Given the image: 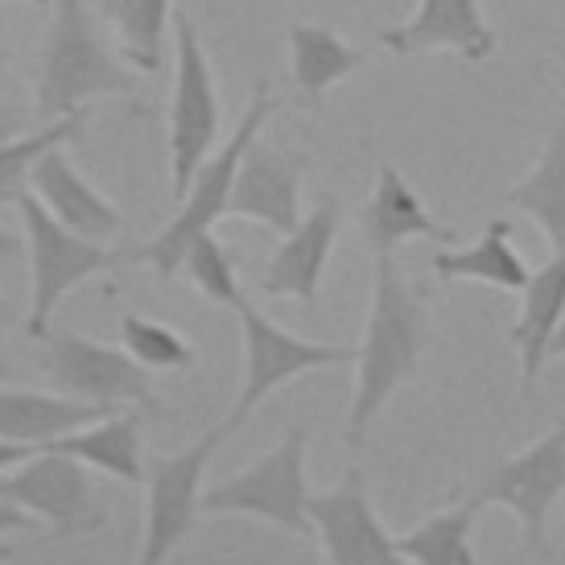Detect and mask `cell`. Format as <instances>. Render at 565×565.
I'll use <instances>...</instances> for the list:
<instances>
[{"label": "cell", "mask_w": 565, "mask_h": 565, "mask_svg": "<svg viewBox=\"0 0 565 565\" xmlns=\"http://www.w3.org/2000/svg\"><path fill=\"white\" fill-rule=\"evenodd\" d=\"M306 516L315 524V536L322 553H327V565H408L396 553L388 529L372 512L367 483H363V475L355 467L330 491L310 495Z\"/></svg>", "instance_id": "cell-12"}, {"label": "cell", "mask_w": 565, "mask_h": 565, "mask_svg": "<svg viewBox=\"0 0 565 565\" xmlns=\"http://www.w3.org/2000/svg\"><path fill=\"white\" fill-rule=\"evenodd\" d=\"M30 529H33L30 512H21L17 503L0 500V533H30Z\"/></svg>", "instance_id": "cell-29"}, {"label": "cell", "mask_w": 565, "mask_h": 565, "mask_svg": "<svg viewBox=\"0 0 565 565\" xmlns=\"http://www.w3.org/2000/svg\"><path fill=\"white\" fill-rule=\"evenodd\" d=\"M38 450L33 446H17V441H4L0 438V475H9L13 467H21L25 458H33Z\"/></svg>", "instance_id": "cell-31"}, {"label": "cell", "mask_w": 565, "mask_h": 565, "mask_svg": "<svg viewBox=\"0 0 565 565\" xmlns=\"http://www.w3.org/2000/svg\"><path fill=\"white\" fill-rule=\"evenodd\" d=\"M87 120H92L87 108L66 111L58 120L33 125V132H21V137L0 145V211H4V206H17L21 194H30V178H33V170H38V161L46 158L50 149H63V145L79 141Z\"/></svg>", "instance_id": "cell-24"}, {"label": "cell", "mask_w": 565, "mask_h": 565, "mask_svg": "<svg viewBox=\"0 0 565 565\" xmlns=\"http://www.w3.org/2000/svg\"><path fill=\"white\" fill-rule=\"evenodd\" d=\"M277 108H281V99L273 95V79L252 83L248 111H244L239 125L232 128L227 145H223L220 153H211V158L194 170L186 194L178 199V215H173L149 244L128 252V260H145V265L158 268L161 277H173V273L182 268V256L190 252V244L199 236H206V232L227 215V199H232V182H236L239 161L248 153V145L256 141L260 125H265Z\"/></svg>", "instance_id": "cell-3"}, {"label": "cell", "mask_w": 565, "mask_h": 565, "mask_svg": "<svg viewBox=\"0 0 565 565\" xmlns=\"http://www.w3.org/2000/svg\"><path fill=\"white\" fill-rule=\"evenodd\" d=\"M173 42H178V66H173V104H170V194L173 203L186 194L194 170L211 158L220 137V95L215 75L206 63V50L190 13L170 17Z\"/></svg>", "instance_id": "cell-7"}, {"label": "cell", "mask_w": 565, "mask_h": 565, "mask_svg": "<svg viewBox=\"0 0 565 565\" xmlns=\"http://www.w3.org/2000/svg\"><path fill=\"white\" fill-rule=\"evenodd\" d=\"M503 203L529 211L550 239V252H565V116L553 128L550 145L533 173L503 194Z\"/></svg>", "instance_id": "cell-23"}, {"label": "cell", "mask_w": 565, "mask_h": 565, "mask_svg": "<svg viewBox=\"0 0 565 565\" xmlns=\"http://www.w3.org/2000/svg\"><path fill=\"white\" fill-rule=\"evenodd\" d=\"M512 232L516 223L512 220H491L479 244L462 252H434L429 268L438 273L441 281H458V277H471V281L495 285V289H508V294H520L529 285V268L512 252Z\"/></svg>", "instance_id": "cell-22"}, {"label": "cell", "mask_w": 565, "mask_h": 565, "mask_svg": "<svg viewBox=\"0 0 565 565\" xmlns=\"http://www.w3.org/2000/svg\"><path fill=\"white\" fill-rule=\"evenodd\" d=\"M306 446H310V429L294 425L277 450H268L260 462H252L248 471L236 479L211 487L199 500L203 516H252L268 520L285 533L315 541V524L306 516L310 503V487H306Z\"/></svg>", "instance_id": "cell-4"}, {"label": "cell", "mask_w": 565, "mask_h": 565, "mask_svg": "<svg viewBox=\"0 0 565 565\" xmlns=\"http://www.w3.org/2000/svg\"><path fill=\"white\" fill-rule=\"evenodd\" d=\"M30 194L63 223L66 232H75L83 239L104 244V239L125 232V215L75 170V161L66 158V145L50 149L46 158L38 161V170L30 178Z\"/></svg>", "instance_id": "cell-15"}, {"label": "cell", "mask_w": 565, "mask_h": 565, "mask_svg": "<svg viewBox=\"0 0 565 565\" xmlns=\"http://www.w3.org/2000/svg\"><path fill=\"white\" fill-rule=\"evenodd\" d=\"M38 343H42V372L58 396L87 401V405L161 413V401L153 396V380L125 347L95 343V339L66 327H50Z\"/></svg>", "instance_id": "cell-5"}, {"label": "cell", "mask_w": 565, "mask_h": 565, "mask_svg": "<svg viewBox=\"0 0 565 565\" xmlns=\"http://www.w3.org/2000/svg\"><path fill=\"white\" fill-rule=\"evenodd\" d=\"M13 87V50L0 46V95Z\"/></svg>", "instance_id": "cell-33"}, {"label": "cell", "mask_w": 565, "mask_h": 565, "mask_svg": "<svg viewBox=\"0 0 565 565\" xmlns=\"http://www.w3.org/2000/svg\"><path fill=\"white\" fill-rule=\"evenodd\" d=\"M33 4H46V0H33Z\"/></svg>", "instance_id": "cell-37"}, {"label": "cell", "mask_w": 565, "mask_h": 565, "mask_svg": "<svg viewBox=\"0 0 565 565\" xmlns=\"http://www.w3.org/2000/svg\"><path fill=\"white\" fill-rule=\"evenodd\" d=\"M21 128H25V108H17V104H4V99H0V145L21 137Z\"/></svg>", "instance_id": "cell-30"}, {"label": "cell", "mask_w": 565, "mask_h": 565, "mask_svg": "<svg viewBox=\"0 0 565 565\" xmlns=\"http://www.w3.org/2000/svg\"><path fill=\"white\" fill-rule=\"evenodd\" d=\"M289 63H294V83L306 95V104L322 108L330 87L347 79L351 71H360L367 54L318 21H294L289 25Z\"/></svg>", "instance_id": "cell-21"}, {"label": "cell", "mask_w": 565, "mask_h": 565, "mask_svg": "<svg viewBox=\"0 0 565 565\" xmlns=\"http://www.w3.org/2000/svg\"><path fill=\"white\" fill-rule=\"evenodd\" d=\"M17 252H21V239H17L13 232L0 223V260H13Z\"/></svg>", "instance_id": "cell-34"}, {"label": "cell", "mask_w": 565, "mask_h": 565, "mask_svg": "<svg viewBox=\"0 0 565 565\" xmlns=\"http://www.w3.org/2000/svg\"><path fill=\"white\" fill-rule=\"evenodd\" d=\"M239 327H244V393L223 417V429L236 434L239 425L252 417V408L260 405L273 388H281L285 380L306 376L315 367H339L355 363V347H330V343H306L289 330L273 327L248 306V298L236 306Z\"/></svg>", "instance_id": "cell-11"}, {"label": "cell", "mask_w": 565, "mask_h": 565, "mask_svg": "<svg viewBox=\"0 0 565 565\" xmlns=\"http://www.w3.org/2000/svg\"><path fill=\"white\" fill-rule=\"evenodd\" d=\"M562 355H565V310H562V322L550 334V347H545V360H562Z\"/></svg>", "instance_id": "cell-32"}, {"label": "cell", "mask_w": 565, "mask_h": 565, "mask_svg": "<svg viewBox=\"0 0 565 565\" xmlns=\"http://www.w3.org/2000/svg\"><path fill=\"white\" fill-rule=\"evenodd\" d=\"M120 343L141 367H161V372H186L194 367V351L178 330L161 327L145 315L120 318Z\"/></svg>", "instance_id": "cell-27"}, {"label": "cell", "mask_w": 565, "mask_h": 565, "mask_svg": "<svg viewBox=\"0 0 565 565\" xmlns=\"http://www.w3.org/2000/svg\"><path fill=\"white\" fill-rule=\"evenodd\" d=\"M111 413H120V405H87V401H71L58 393L0 388V438L42 450V446H54L83 425L104 422Z\"/></svg>", "instance_id": "cell-18"}, {"label": "cell", "mask_w": 565, "mask_h": 565, "mask_svg": "<svg viewBox=\"0 0 565 565\" xmlns=\"http://www.w3.org/2000/svg\"><path fill=\"white\" fill-rule=\"evenodd\" d=\"M483 508L467 495V500L441 512V516H429L425 524H417L413 533L393 536L396 553L413 565H475L471 553V524Z\"/></svg>", "instance_id": "cell-25"}, {"label": "cell", "mask_w": 565, "mask_h": 565, "mask_svg": "<svg viewBox=\"0 0 565 565\" xmlns=\"http://www.w3.org/2000/svg\"><path fill=\"white\" fill-rule=\"evenodd\" d=\"M21 223H25V244H30V281H33V301L25 330L30 339H42L50 330V318L58 310V301L79 289L83 281H92L99 273H111L116 265H125V252H111L95 239H83L75 232H66L63 223L50 215L46 206L33 194L17 199Z\"/></svg>", "instance_id": "cell-6"}, {"label": "cell", "mask_w": 565, "mask_h": 565, "mask_svg": "<svg viewBox=\"0 0 565 565\" xmlns=\"http://www.w3.org/2000/svg\"><path fill=\"white\" fill-rule=\"evenodd\" d=\"M339 227H343V203L334 194H318L310 215L268 256V265L256 277V289L265 298H298L301 306H315Z\"/></svg>", "instance_id": "cell-14"}, {"label": "cell", "mask_w": 565, "mask_h": 565, "mask_svg": "<svg viewBox=\"0 0 565 565\" xmlns=\"http://www.w3.org/2000/svg\"><path fill=\"white\" fill-rule=\"evenodd\" d=\"M310 158L306 153H289L277 145L252 141L244 161L232 182V199H227V220H252L265 223L273 232L289 236L298 227V199H301V173Z\"/></svg>", "instance_id": "cell-13"}, {"label": "cell", "mask_w": 565, "mask_h": 565, "mask_svg": "<svg viewBox=\"0 0 565 565\" xmlns=\"http://www.w3.org/2000/svg\"><path fill=\"white\" fill-rule=\"evenodd\" d=\"M9 557H13V550H9L4 541H0V565H9Z\"/></svg>", "instance_id": "cell-36"}, {"label": "cell", "mask_w": 565, "mask_h": 565, "mask_svg": "<svg viewBox=\"0 0 565 565\" xmlns=\"http://www.w3.org/2000/svg\"><path fill=\"white\" fill-rule=\"evenodd\" d=\"M0 500L17 503L33 520H46L58 541L99 533L108 524V503L95 495L92 467L50 446H42L9 475H0Z\"/></svg>", "instance_id": "cell-8"}, {"label": "cell", "mask_w": 565, "mask_h": 565, "mask_svg": "<svg viewBox=\"0 0 565 565\" xmlns=\"http://www.w3.org/2000/svg\"><path fill=\"white\" fill-rule=\"evenodd\" d=\"M520 294H524V310H520V322L512 327V343L520 347V401H529L536 372L545 363L550 334L562 322L565 310V252H553L550 265L529 273V285Z\"/></svg>", "instance_id": "cell-19"}, {"label": "cell", "mask_w": 565, "mask_h": 565, "mask_svg": "<svg viewBox=\"0 0 565 565\" xmlns=\"http://www.w3.org/2000/svg\"><path fill=\"white\" fill-rule=\"evenodd\" d=\"M562 491H565V422H557L536 446L491 462L479 475L471 500L479 508L500 503L508 512H516L520 529H524V550L533 553V557H545L550 553L545 520H550V508L557 503Z\"/></svg>", "instance_id": "cell-9"}, {"label": "cell", "mask_w": 565, "mask_h": 565, "mask_svg": "<svg viewBox=\"0 0 565 565\" xmlns=\"http://www.w3.org/2000/svg\"><path fill=\"white\" fill-rule=\"evenodd\" d=\"M380 42L401 58L438 46L458 50L467 63H483L487 54H495V33L479 13V0H422L417 13L405 25L380 33Z\"/></svg>", "instance_id": "cell-16"}, {"label": "cell", "mask_w": 565, "mask_h": 565, "mask_svg": "<svg viewBox=\"0 0 565 565\" xmlns=\"http://www.w3.org/2000/svg\"><path fill=\"white\" fill-rule=\"evenodd\" d=\"M227 429L215 425L206 438L194 446L178 450V455H158L145 467V487H149V503H145V536H141V562L137 565H166L170 553L190 536L199 524V500H203V471L211 455L220 450Z\"/></svg>", "instance_id": "cell-10"}, {"label": "cell", "mask_w": 565, "mask_h": 565, "mask_svg": "<svg viewBox=\"0 0 565 565\" xmlns=\"http://www.w3.org/2000/svg\"><path fill=\"white\" fill-rule=\"evenodd\" d=\"M434 343L425 298L408 285L396 256H376V289L363 347L355 351V396L347 417V446L360 450L367 425L393 401L401 384L417 376L425 351Z\"/></svg>", "instance_id": "cell-1"}, {"label": "cell", "mask_w": 565, "mask_h": 565, "mask_svg": "<svg viewBox=\"0 0 565 565\" xmlns=\"http://www.w3.org/2000/svg\"><path fill=\"white\" fill-rule=\"evenodd\" d=\"M9 322H13V306L0 298V372H4V334H9Z\"/></svg>", "instance_id": "cell-35"}, {"label": "cell", "mask_w": 565, "mask_h": 565, "mask_svg": "<svg viewBox=\"0 0 565 565\" xmlns=\"http://www.w3.org/2000/svg\"><path fill=\"white\" fill-rule=\"evenodd\" d=\"M360 232L363 244L372 248V256H393L413 236H429L438 239V244H458L455 227H446V223L429 215V206L417 199V190L408 186L405 173L396 170L393 161L380 166L376 190H372V199H367L360 215Z\"/></svg>", "instance_id": "cell-17"}, {"label": "cell", "mask_w": 565, "mask_h": 565, "mask_svg": "<svg viewBox=\"0 0 565 565\" xmlns=\"http://www.w3.org/2000/svg\"><path fill=\"white\" fill-rule=\"evenodd\" d=\"M137 75L132 66L108 46L87 0H54L42 66H38V104L33 111L58 120L66 111L87 108L99 95H132Z\"/></svg>", "instance_id": "cell-2"}, {"label": "cell", "mask_w": 565, "mask_h": 565, "mask_svg": "<svg viewBox=\"0 0 565 565\" xmlns=\"http://www.w3.org/2000/svg\"><path fill=\"white\" fill-rule=\"evenodd\" d=\"M99 13L108 21L128 63L158 75L161 71V46H166V25H170V0H99Z\"/></svg>", "instance_id": "cell-26"}, {"label": "cell", "mask_w": 565, "mask_h": 565, "mask_svg": "<svg viewBox=\"0 0 565 565\" xmlns=\"http://www.w3.org/2000/svg\"><path fill=\"white\" fill-rule=\"evenodd\" d=\"M182 268H186V277L194 281V289H199L203 298L220 301V306H232V310L244 301V289H239V277H236V260H232L227 244H223L215 232H206V236H199L190 244V252L182 256Z\"/></svg>", "instance_id": "cell-28"}, {"label": "cell", "mask_w": 565, "mask_h": 565, "mask_svg": "<svg viewBox=\"0 0 565 565\" xmlns=\"http://www.w3.org/2000/svg\"><path fill=\"white\" fill-rule=\"evenodd\" d=\"M50 450L75 458L92 471H104L120 483H145L141 462V408H120L104 422L83 425L75 434L58 438Z\"/></svg>", "instance_id": "cell-20"}]
</instances>
